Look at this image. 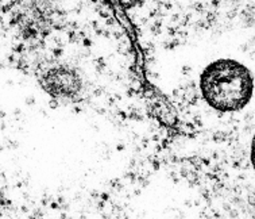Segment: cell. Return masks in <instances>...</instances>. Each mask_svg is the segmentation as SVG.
<instances>
[{
	"mask_svg": "<svg viewBox=\"0 0 255 219\" xmlns=\"http://www.w3.org/2000/svg\"><path fill=\"white\" fill-rule=\"evenodd\" d=\"M200 89L209 107L220 112H235L250 103L254 77L245 64L220 58L205 66L200 76Z\"/></svg>",
	"mask_w": 255,
	"mask_h": 219,
	"instance_id": "cell-1",
	"label": "cell"
},
{
	"mask_svg": "<svg viewBox=\"0 0 255 219\" xmlns=\"http://www.w3.org/2000/svg\"><path fill=\"white\" fill-rule=\"evenodd\" d=\"M47 81H58V88L56 89V92L53 93V96H57V95L58 96H68L73 92L74 89H77V87H80L77 77L68 70L60 72L58 69H54L53 72H50Z\"/></svg>",
	"mask_w": 255,
	"mask_h": 219,
	"instance_id": "cell-2",
	"label": "cell"
},
{
	"mask_svg": "<svg viewBox=\"0 0 255 219\" xmlns=\"http://www.w3.org/2000/svg\"><path fill=\"white\" fill-rule=\"evenodd\" d=\"M250 160H251V165L255 171V135L253 141H251V150H250Z\"/></svg>",
	"mask_w": 255,
	"mask_h": 219,
	"instance_id": "cell-3",
	"label": "cell"
}]
</instances>
